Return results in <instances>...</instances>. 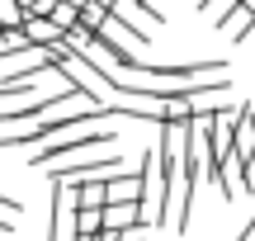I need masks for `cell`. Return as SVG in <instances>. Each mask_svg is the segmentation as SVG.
<instances>
[{
    "label": "cell",
    "mask_w": 255,
    "mask_h": 241,
    "mask_svg": "<svg viewBox=\"0 0 255 241\" xmlns=\"http://www.w3.org/2000/svg\"><path fill=\"white\" fill-rule=\"evenodd\" d=\"M52 170L57 185H90V180H114L123 175V151H85V156H71V161H57Z\"/></svg>",
    "instance_id": "cell-1"
},
{
    "label": "cell",
    "mask_w": 255,
    "mask_h": 241,
    "mask_svg": "<svg viewBox=\"0 0 255 241\" xmlns=\"http://www.w3.org/2000/svg\"><path fill=\"white\" fill-rule=\"evenodd\" d=\"M52 24L66 33V28H76V24H81V9H71V5H57V9H52Z\"/></svg>",
    "instance_id": "cell-9"
},
{
    "label": "cell",
    "mask_w": 255,
    "mask_h": 241,
    "mask_svg": "<svg viewBox=\"0 0 255 241\" xmlns=\"http://www.w3.org/2000/svg\"><path fill=\"white\" fill-rule=\"evenodd\" d=\"M104 199H109V204H142V175H114V180H104Z\"/></svg>",
    "instance_id": "cell-6"
},
{
    "label": "cell",
    "mask_w": 255,
    "mask_h": 241,
    "mask_svg": "<svg viewBox=\"0 0 255 241\" xmlns=\"http://www.w3.org/2000/svg\"><path fill=\"white\" fill-rule=\"evenodd\" d=\"M137 175H142V223L146 227H161L165 223V161H161L156 147L142 151Z\"/></svg>",
    "instance_id": "cell-2"
},
{
    "label": "cell",
    "mask_w": 255,
    "mask_h": 241,
    "mask_svg": "<svg viewBox=\"0 0 255 241\" xmlns=\"http://www.w3.org/2000/svg\"><path fill=\"white\" fill-rule=\"evenodd\" d=\"M95 5H104V9H109V14H114V5H119V0H95Z\"/></svg>",
    "instance_id": "cell-13"
},
{
    "label": "cell",
    "mask_w": 255,
    "mask_h": 241,
    "mask_svg": "<svg viewBox=\"0 0 255 241\" xmlns=\"http://www.w3.org/2000/svg\"><path fill=\"white\" fill-rule=\"evenodd\" d=\"M218 28H222V33H227V38H232V43H241V38H246L251 28H255V9L237 5V9H232V14H227V19H222V24H218Z\"/></svg>",
    "instance_id": "cell-8"
},
{
    "label": "cell",
    "mask_w": 255,
    "mask_h": 241,
    "mask_svg": "<svg viewBox=\"0 0 255 241\" xmlns=\"http://www.w3.org/2000/svg\"><path fill=\"white\" fill-rule=\"evenodd\" d=\"M71 213H76V194L66 185H57L52 180V218H47V241H62V227L71 223Z\"/></svg>",
    "instance_id": "cell-4"
},
{
    "label": "cell",
    "mask_w": 255,
    "mask_h": 241,
    "mask_svg": "<svg viewBox=\"0 0 255 241\" xmlns=\"http://www.w3.org/2000/svg\"><path fill=\"white\" fill-rule=\"evenodd\" d=\"M232 151H237L241 161H251V156H255V104H241L237 128H232Z\"/></svg>",
    "instance_id": "cell-5"
},
{
    "label": "cell",
    "mask_w": 255,
    "mask_h": 241,
    "mask_svg": "<svg viewBox=\"0 0 255 241\" xmlns=\"http://www.w3.org/2000/svg\"><path fill=\"white\" fill-rule=\"evenodd\" d=\"M104 19H109V9H104V5H95V0L81 9V24H85V28H95V33H100V24H104Z\"/></svg>",
    "instance_id": "cell-10"
},
{
    "label": "cell",
    "mask_w": 255,
    "mask_h": 241,
    "mask_svg": "<svg viewBox=\"0 0 255 241\" xmlns=\"http://www.w3.org/2000/svg\"><path fill=\"white\" fill-rule=\"evenodd\" d=\"M142 204H104V232L128 237V232H142Z\"/></svg>",
    "instance_id": "cell-3"
},
{
    "label": "cell",
    "mask_w": 255,
    "mask_h": 241,
    "mask_svg": "<svg viewBox=\"0 0 255 241\" xmlns=\"http://www.w3.org/2000/svg\"><path fill=\"white\" fill-rule=\"evenodd\" d=\"M241 189H246V194H255V156L246 161V175H241Z\"/></svg>",
    "instance_id": "cell-11"
},
{
    "label": "cell",
    "mask_w": 255,
    "mask_h": 241,
    "mask_svg": "<svg viewBox=\"0 0 255 241\" xmlns=\"http://www.w3.org/2000/svg\"><path fill=\"white\" fill-rule=\"evenodd\" d=\"M71 227H76V241H95L104 232V208H76Z\"/></svg>",
    "instance_id": "cell-7"
},
{
    "label": "cell",
    "mask_w": 255,
    "mask_h": 241,
    "mask_svg": "<svg viewBox=\"0 0 255 241\" xmlns=\"http://www.w3.org/2000/svg\"><path fill=\"white\" fill-rule=\"evenodd\" d=\"M237 241H255V218H251L246 227H241V237H237Z\"/></svg>",
    "instance_id": "cell-12"
}]
</instances>
